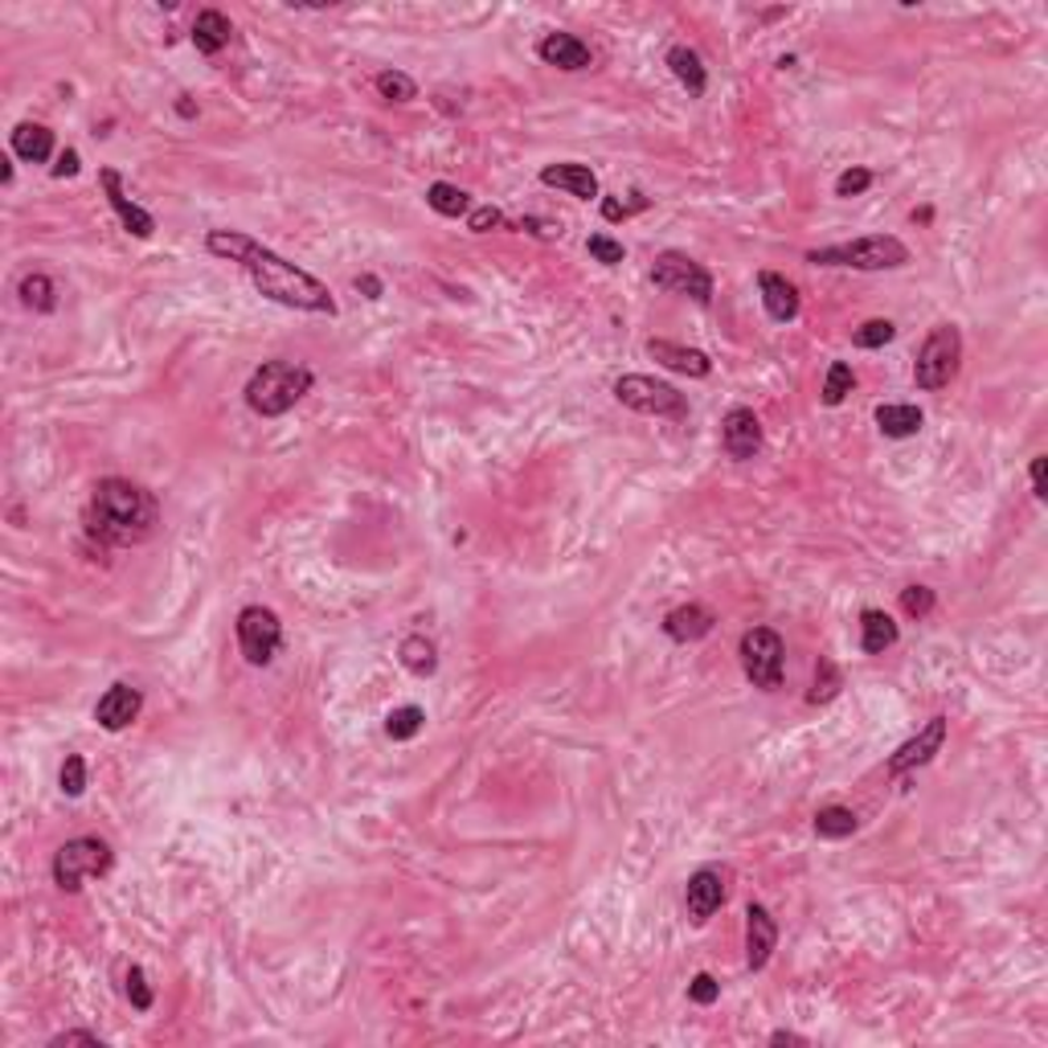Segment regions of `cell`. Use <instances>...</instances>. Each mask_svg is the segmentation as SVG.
<instances>
[{"label":"cell","instance_id":"12","mask_svg":"<svg viewBox=\"0 0 1048 1048\" xmlns=\"http://www.w3.org/2000/svg\"><path fill=\"white\" fill-rule=\"evenodd\" d=\"M946 729H950L946 717H930V721L918 729V737H909L906 746H897V754L888 758V774H893V779H906L909 770L934 762V754L946 746Z\"/></svg>","mask_w":1048,"mask_h":1048},{"label":"cell","instance_id":"14","mask_svg":"<svg viewBox=\"0 0 1048 1048\" xmlns=\"http://www.w3.org/2000/svg\"><path fill=\"white\" fill-rule=\"evenodd\" d=\"M99 185H103V193H108L111 210H115V217L124 222L127 233H136V238H152V233H156V217H152L148 210H143V205H136V201L127 197L124 177H119L115 168H103V173H99Z\"/></svg>","mask_w":1048,"mask_h":1048},{"label":"cell","instance_id":"1","mask_svg":"<svg viewBox=\"0 0 1048 1048\" xmlns=\"http://www.w3.org/2000/svg\"><path fill=\"white\" fill-rule=\"evenodd\" d=\"M205 250L214 258H226V263H238V267L250 275V283L258 287V295L283 303V307H295V312H312V316H337L340 307L332 300V291L307 275L303 267L287 263L283 254H275L270 247H263L258 238H250L242 230H210L205 233Z\"/></svg>","mask_w":1048,"mask_h":1048},{"label":"cell","instance_id":"13","mask_svg":"<svg viewBox=\"0 0 1048 1048\" xmlns=\"http://www.w3.org/2000/svg\"><path fill=\"white\" fill-rule=\"evenodd\" d=\"M721 446H725L729 459L746 463L762 451V422L749 406H733L721 418Z\"/></svg>","mask_w":1048,"mask_h":1048},{"label":"cell","instance_id":"49","mask_svg":"<svg viewBox=\"0 0 1048 1048\" xmlns=\"http://www.w3.org/2000/svg\"><path fill=\"white\" fill-rule=\"evenodd\" d=\"M177 115H185V119H193L197 108H193V103H189V99H180V103H177Z\"/></svg>","mask_w":1048,"mask_h":1048},{"label":"cell","instance_id":"37","mask_svg":"<svg viewBox=\"0 0 1048 1048\" xmlns=\"http://www.w3.org/2000/svg\"><path fill=\"white\" fill-rule=\"evenodd\" d=\"M934 606H938V594L930 586H906L901 590V610H906L909 619H930L934 615Z\"/></svg>","mask_w":1048,"mask_h":1048},{"label":"cell","instance_id":"44","mask_svg":"<svg viewBox=\"0 0 1048 1048\" xmlns=\"http://www.w3.org/2000/svg\"><path fill=\"white\" fill-rule=\"evenodd\" d=\"M50 1045L54 1048H62V1045H99L103 1048V1036H99V1032H87V1028H74V1032H58Z\"/></svg>","mask_w":1048,"mask_h":1048},{"label":"cell","instance_id":"39","mask_svg":"<svg viewBox=\"0 0 1048 1048\" xmlns=\"http://www.w3.org/2000/svg\"><path fill=\"white\" fill-rule=\"evenodd\" d=\"M127 999H131V1008H136V1012H152L156 995H152V987H148L143 967H127Z\"/></svg>","mask_w":1048,"mask_h":1048},{"label":"cell","instance_id":"46","mask_svg":"<svg viewBox=\"0 0 1048 1048\" xmlns=\"http://www.w3.org/2000/svg\"><path fill=\"white\" fill-rule=\"evenodd\" d=\"M1028 476H1032V496H1036V500H1045V496H1048V483H1045V455H1036V459H1032Z\"/></svg>","mask_w":1048,"mask_h":1048},{"label":"cell","instance_id":"38","mask_svg":"<svg viewBox=\"0 0 1048 1048\" xmlns=\"http://www.w3.org/2000/svg\"><path fill=\"white\" fill-rule=\"evenodd\" d=\"M586 250H590V258H594V263H603V267H619L622 258H627L622 242H615L610 233H590Z\"/></svg>","mask_w":1048,"mask_h":1048},{"label":"cell","instance_id":"21","mask_svg":"<svg viewBox=\"0 0 1048 1048\" xmlns=\"http://www.w3.org/2000/svg\"><path fill=\"white\" fill-rule=\"evenodd\" d=\"M541 185H550V189H566L569 197H578V201H594L598 193V177H594V168L590 164H578V161H561V164H545L541 168Z\"/></svg>","mask_w":1048,"mask_h":1048},{"label":"cell","instance_id":"20","mask_svg":"<svg viewBox=\"0 0 1048 1048\" xmlns=\"http://www.w3.org/2000/svg\"><path fill=\"white\" fill-rule=\"evenodd\" d=\"M712 627H717V615L700 603H684V606H675V610L664 615V635H668L672 643L705 640V635H712Z\"/></svg>","mask_w":1048,"mask_h":1048},{"label":"cell","instance_id":"27","mask_svg":"<svg viewBox=\"0 0 1048 1048\" xmlns=\"http://www.w3.org/2000/svg\"><path fill=\"white\" fill-rule=\"evenodd\" d=\"M816 835L819 839H848V835H856V828H860V819H856L853 807H839V803H832V807H819L816 811Z\"/></svg>","mask_w":1048,"mask_h":1048},{"label":"cell","instance_id":"34","mask_svg":"<svg viewBox=\"0 0 1048 1048\" xmlns=\"http://www.w3.org/2000/svg\"><path fill=\"white\" fill-rule=\"evenodd\" d=\"M839 689H844V675H839V668H835L832 659H819L816 684H811V693H807V705H828V700H835V696H839Z\"/></svg>","mask_w":1048,"mask_h":1048},{"label":"cell","instance_id":"26","mask_svg":"<svg viewBox=\"0 0 1048 1048\" xmlns=\"http://www.w3.org/2000/svg\"><path fill=\"white\" fill-rule=\"evenodd\" d=\"M876 427L885 439H913L925 427V414L909 402H888V406H876Z\"/></svg>","mask_w":1048,"mask_h":1048},{"label":"cell","instance_id":"25","mask_svg":"<svg viewBox=\"0 0 1048 1048\" xmlns=\"http://www.w3.org/2000/svg\"><path fill=\"white\" fill-rule=\"evenodd\" d=\"M13 156L25 164H46L54 156V131L46 124H17L13 127Z\"/></svg>","mask_w":1048,"mask_h":1048},{"label":"cell","instance_id":"42","mask_svg":"<svg viewBox=\"0 0 1048 1048\" xmlns=\"http://www.w3.org/2000/svg\"><path fill=\"white\" fill-rule=\"evenodd\" d=\"M689 999L700 1003V1008H712V1003L721 999V983H717L709 971H700V975H693V983H689Z\"/></svg>","mask_w":1048,"mask_h":1048},{"label":"cell","instance_id":"10","mask_svg":"<svg viewBox=\"0 0 1048 1048\" xmlns=\"http://www.w3.org/2000/svg\"><path fill=\"white\" fill-rule=\"evenodd\" d=\"M652 283L664 287V291H672V295H689V300H696L700 307H709L712 303V275L696 258H689V254H680V250H664V254H656V263H652Z\"/></svg>","mask_w":1048,"mask_h":1048},{"label":"cell","instance_id":"2","mask_svg":"<svg viewBox=\"0 0 1048 1048\" xmlns=\"http://www.w3.org/2000/svg\"><path fill=\"white\" fill-rule=\"evenodd\" d=\"M156 520H161V508L148 488L124 480V476H108L94 483L87 504L90 536H99L108 545H140L156 533Z\"/></svg>","mask_w":1048,"mask_h":1048},{"label":"cell","instance_id":"43","mask_svg":"<svg viewBox=\"0 0 1048 1048\" xmlns=\"http://www.w3.org/2000/svg\"><path fill=\"white\" fill-rule=\"evenodd\" d=\"M640 210H647V197L635 193V201L627 205V201H615V197H603V217L606 222H627L631 214H640Z\"/></svg>","mask_w":1048,"mask_h":1048},{"label":"cell","instance_id":"16","mask_svg":"<svg viewBox=\"0 0 1048 1048\" xmlns=\"http://www.w3.org/2000/svg\"><path fill=\"white\" fill-rule=\"evenodd\" d=\"M140 709H143L140 689H131V684H111L108 693L99 696V705H94V721L108 729V733H124V729L140 717Z\"/></svg>","mask_w":1048,"mask_h":1048},{"label":"cell","instance_id":"29","mask_svg":"<svg viewBox=\"0 0 1048 1048\" xmlns=\"http://www.w3.org/2000/svg\"><path fill=\"white\" fill-rule=\"evenodd\" d=\"M21 303L29 307V312H41V316H50L58 307V287L50 275H41V270H34V275H25L17 287Z\"/></svg>","mask_w":1048,"mask_h":1048},{"label":"cell","instance_id":"9","mask_svg":"<svg viewBox=\"0 0 1048 1048\" xmlns=\"http://www.w3.org/2000/svg\"><path fill=\"white\" fill-rule=\"evenodd\" d=\"M238 647L250 668H267L283 647V622L270 606H242L238 610Z\"/></svg>","mask_w":1048,"mask_h":1048},{"label":"cell","instance_id":"31","mask_svg":"<svg viewBox=\"0 0 1048 1048\" xmlns=\"http://www.w3.org/2000/svg\"><path fill=\"white\" fill-rule=\"evenodd\" d=\"M856 390V374L848 361H832L828 365V377H823V406H844V397Z\"/></svg>","mask_w":1048,"mask_h":1048},{"label":"cell","instance_id":"35","mask_svg":"<svg viewBox=\"0 0 1048 1048\" xmlns=\"http://www.w3.org/2000/svg\"><path fill=\"white\" fill-rule=\"evenodd\" d=\"M58 786H62L66 799H83V795H87V758H83V754H66L62 774H58Z\"/></svg>","mask_w":1048,"mask_h":1048},{"label":"cell","instance_id":"4","mask_svg":"<svg viewBox=\"0 0 1048 1048\" xmlns=\"http://www.w3.org/2000/svg\"><path fill=\"white\" fill-rule=\"evenodd\" d=\"M811 267H848V270H897L909 263V247L893 233H869L853 242H835V247L807 250Z\"/></svg>","mask_w":1048,"mask_h":1048},{"label":"cell","instance_id":"50","mask_svg":"<svg viewBox=\"0 0 1048 1048\" xmlns=\"http://www.w3.org/2000/svg\"><path fill=\"white\" fill-rule=\"evenodd\" d=\"M0 164H4V168H0V180H4V185H13V161L4 156V161H0Z\"/></svg>","mask_w":1048,"mask_h":1048},{"label":"cell","instance_id":"45","mask_svg":"<svg viewBox=\"0 0 1048 1048\" xmlns=\"http://www.w3.org/2000/svg\"><path fill=\"white\" fill-rule=\"evenodd\" d=\"M58 180H66V177H78V152L74 148H66V152H58V164L50 168Z\"/></svg>","mask_w":1048,"mask_h":1048},{"label":"cell","instance_id":"40","mask_svg":"<svg viewBox=\"0 0 1048 1048\" xmlns=\"http://www.w3.org/2000/svg\"><path fill=\"white\" fill-rule=\"evenodd\" d=\"M872 168H844L839 177H835V197H860L872 189Z\"/></svg>","mask_w":1048,"mask_h":1048},{"label":"cell","instance_id":"32","mask_svg":"<svg viewBox=\"0 0 1048 1048\" xmlns=\"http://www.w3.org/2000/svg\"><path fill=\"white\" fill-rule=\"evenodd\" d=\"M422 725H427V712L418 709V705H402V709H393L390 717H386V737H390V742H409V737L422 733Z\"/></svg>","mask_w":1048,"mask_h":1048},{"label":"cell","instance_id":"33","mask_svg":"<svg viewBox=\"0 0 1048 1048\" xmlns=\"http://www.w3.org/2000/svg\"><path fill=\"white\" fill-rule=\"evenodd\" d=\"M374 87L386 103H409V99H418V83L402 71H381L374 78Z\"/></svg>","mask_w":1048,"mask_h":1048},{"label":"cell","instance_id":"3","mask_svg":"<svg viewBox=\"0 0 1048 1048\" xmlns=\"http://www.w3.org/2000/svg\"><path fill=\"white\" fill-rule=\"evenodd\" d=\"M316 374L300 361H263L247 381V406L258 418H283L312 393Z\"/></svg>","mask_w":1048,"mask_h":1048},{"label":"cell","instance_id":"11","mask_svg":"<svg viewBox=\"0 0 1048 1048\" xmlns=\"http://www.w3.org/2000/svg\"><path fill=\"white\" fill-rule=\"evenodd\" d=\"M725 897H729V872L725 869H717V864L696 869L693 876H689V888H684V909H689L693 925L709 922L712 913L725 906Z\"/></svg>","mask_w":1048,"mask_h":1048},{"label":"cell","instance_id":"6","mask_svg":"<svg viewBox=\"0 0 1048 1048\" xmlns=\"http://www.w3.org/2000/svg\"><path fill=\"white\" fill-rule=\"evenodd\" d=\"M959 361H962V332L955 324H938L925 344L918 349V361H913V381L918 390L934 393L942 386H950L959 377Z\"/></svg>","mask_w":1048,"mask_h":1048},{"label":"cell","instance_id":"17","mask_svg":"<svg viewBox=\"0 0 1048 1048\" xmlns=\"http://www.w3.org/2000/svg\"><path fill=\"white\" fill-rule=\"evenodd\" d=\"M536 58H541L545 66H557V71L566 74H578L594 66V54H590V46L578 34H545L536 41Z\"/></svg>","mask_w":1048,"mask_h":1048},{"label":"cell","instance_id":"28","mask_svg":"<svg viewBox=\"0 0 1048 1048\" xmlns=\"http://www.w3.org/2000/svg\"><path fill=\"white\" fill-rule=\"evenodd\" d=\"M427 205L439 217H467L476 205H471V193H463L459 185H446V180H434L427 189Z\"/></svg>","mask_w":1048,"mask_h":1048},{"label":"cell","instance_id":"15","mask_svg":"<svg viewBox=\"0 0 1048 1048\" xmlns=\"http://www.w3.org/2000/svg\"><path fill=\"white\" fill-rule=\"evenodd\" d=\"M779 946V922L770 918V909L749 901L746 906V967L749 971H762L770 955Z\"/></svg>","mask_w":1048,"mask_h":1048},{"label":"cell","instance_id":"7","mask_svg":"<svg viewBox=\"0 0 1048 1048\" xmlns=\"http://www.w3.org/2000/svg\"><path fill=\"white\" fill-rule=\"evenodd\" d=\"M737 656H742V672L754 689L774 693L782 689V668H786V643L774 627H749L742 643H737Z\"/></svg>","mask_w":1048,"mask_h":1048},{"label":"cell","instance_id":"48","mask_svg":"<svg viewBox=\"0 0 1048 1048\" xmlns=\"http://www.w3.org/2000/svg\"><path fill=\"white\" fill-rule=\"evenodd\" d=\"M770 1045H807V1036H799V1032H786V1028H779V1032H770Z\"/></svg>","mask_w":1048,"mask_h":1048},{"label":"cell","instance_id":"41","mask_svg":"<svg viewBox=\"0 0 1048 1048\" xmlns=\"http://www.w3.org/2000/svg\"><path fill=\"white\" fill-rule=\"evenodd\" d=\"M467 230L471 233H492V230H508V217L500 214L496 205H476L467 214Z\"/></svg>","mask_w":1048,"mask_h":1048},{"label":"cell","instance_id":"18","mask_svg":"<svg viewBox=\"0 0 1048 1048\" xmlns=\"http://www.w3.org/2000/svg\"><path fill=\"white\" fill-rule=\"evenodd\" d=\"M758 291H762V307L774 324L799 320V287L791 283L779 270H758Z\"/></svg>","mask_w":1048,"mask_h":1048},{"label":"cell","instance_id":"24","mask_svg":"<svg viewBox=\"0 0 1048 1048\" xmlns=\"http://www.w3.org/2000/svg\"><path fill=\"white\" fill-rule=\"evenodd\" d=\"M668 71L675 74V83L689 90L693 99H700L705 87H709V71H705V62H700L693 46H672L668 50Z\"/></svg>","mask_w":1048,"mask_h":1048},{"label":"cell","instance_id":"36","mask_svg":"<svg viewBox=\"0 0 1048 1048\" xmlns=\"http://www.w3.org/2000/svg\"><path fill=\"white\" fill-rule=\"evenodd\" d=\"M893 337H897V324L893 320H864L853 332V344L856 349H885Z\"/></svg>","mask_w":1048,"mask_h":1048},{"label":"cell","instance_id":"23","mask_svg":"<svg viewBox=\"0 0 1048 1048\" xmlns=\"http://www.w3.org/2000/svg\"><path fill=\"white\" fill-rule=\"evenodd\" d=\"M897 640H901V631H897L893 615L876 610V606H869L860 615V647H864V656H885L888 647H897Z\"/></svg>","mask_w":1048,"mask_h":1048},{"label":"cell","instance_id":"30","mask_svg":"<svg viewBox=\"0 0 1048 1048\" xmlns=\"http://www.w3.org/2000/svg\"><path fill=\"white\" fill-rule=\"evenodd\" d=\"M397 656H402V664L414 675H434V668H439V652H434V643L427 635H406L402 647H397Z\"/></svg>","mask_w":1048,"mask_h":1048},{"label":"cell","instance_id":"19","mask_svg":"<svg viewBox=\"0 0 1048 1048\" xmlns=\"http://www.w3.org/2000/svg\"><path fill=\"white\" fill-rule=\"evenodd\" d=\"M647 356H652L656 365H664V369L684 374V377H709L712 374L709 353L689 349V344H675V340H647Z\"/></svg>","mask_w":1048,"mask_h":1048},{"label":"cell","instance_id":"22","mask_svg":"<svg viewBox=\"0 0 1048 1048\" xmlns=\"http://www.w3.org/2000/svg\"><path fill=\"white\" fill-rule=\"evenodd\" d=\"M230 37H233V25L226 13H217V9H201V13H197V21H193L197 54H205V58L222 54V50L230 46Z\"/></svg>","mask_w":1048,"mask_h":1048},{"label":"cell","instance_id":"8","mask_svg":"<svg viewBox=\"0 0 1048 1048\" xmlns=\"http://www.w3.org/2000/svg\"><path fill=\"white\" fill-rule=\"evenodd\" d=\"M615 397H619V406L635 409V414H656V418H672V422L689 418V397L675 386H668V381H656V377H619L615 381Z\"/></svg>","mask_w":1048,"mask_h":1048},{"label":"cell","instance_id":"5","mask_svg":"<svg viewBox=\"0 0 1048 1048\" xmlns=\"http://www.w3.org/2000/svg\"><path fill=\"white\" fill-rule=\"evenodd\" d=\"M111 864H115V853H111L108 839L99 835H74L66 839L62 848L54 853V885L62 893H78V888L94 881V876H108Z\"/></svg>","mask_w":1048,"mask_h":1048},{"label":"cell","instance_id":"47","mask_svg":"<svg viewBox=\"0 0 1048 1048\" xmlns=\"http://www.w3.org/2000/svg\"><path fill=\"white\" fill-rule=\"evenodd\" d=\"M356 291H365V300H381L386 287H381V279H374V275H361V279H356Z\"/></svg>","mask_w":1048,"mask_h":1048}]
</instances>
